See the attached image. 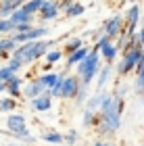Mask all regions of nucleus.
I'll use <instances>...</instances> for the list:
<instances>
[{
	"instance_id": "f257e3e1",
	"label": "nucleus",
	"mask_w": 144,
	"mask_h": 146,
	"mask_svg": "<svg viewBox=\"0 0 144 146\" xmlns=\"http://www.w3.org/2000/svg\"><path fill=\"white\" fill-rule=\"evenodd\" d=\"M121 111H123V100L121 98L107 94L100 111H98V123L94 125L98 136H107L109 138L121 127Z\"/></svg>"
},
{
	"instance_id": "f03ea898",
	"label": "nucleus",
	"mask_w": 144,
	"mask_h": 146,
	"mask_svg": "<svg viewBox=\"0 0 144 146\" xmlns=\"http://www.w3.org/2000/svg\"><path fill=\"white\" fill-rule=\"evenodd\" d=\"M75 73H77V77L82 79L84 86H90V84H92V79L100 73V52H94L92 50L80 65H77Z\"/></svg>"
},
{
	"instance_id": "7ed1b4c3",
	"label": "nucleus",
	"mask_w": 144,
	"mask_h": 146,
	"mask_svg": "<svg viewBox=\"0 0 144 146\" xmlns=\"http://www.w3.org/2000/svg\"><path fill=\"white\" fill-rule=\"evenodd\" d=\"M123 31H125V21H123L121 17H111L109 21L104 23V27H102V34L107 36L109 40L119 38Z\"/></svg>"
},
{
	"instance_id": "20e7f679",
	"label": "nucleus",
	"mask_w": 144,
	"mask_h": 146,
	"mask_svg": "<svg viewBox=\"0 0 144 146\" xmlns=\"http://www.w3.org/2000/svg\"><path fill=\"white\" fill-rule=\"evenodd\" d=\"M80 88H82V79L77 75H67L61 88V98H75Z\"/></svg>"
},
{
	"instance_id": "39448f33",
	"label": "nucleus",
	"mask_w": 144,
	"mask_h": 146,
	"mask_svg": "<svg viewBox=\"0 0 144 146\" xmlns=\"http://www.w3.org/2000/svg\"><path fill=\"white\" fill-rule=\"evenodd\" d=\"M46 34H48V29L40 25V27H34L29 31H25V34H13V38H15L19 44H25V42H38V40H44Z\"/></svg>"
},
{
	"instance_id": "423d86ee",
	"label": "nucleus",
	"mask_w": 144,
	"mask_h": 146,
	"mask_svg": "<svg viewBox=\"0 0 144 146\" xmlns=\"http://www.w3.org/2000/svg\"><path fill=\"white\" fill-rule=\"evenodd\" d=\"M6 127H9V131H13L15 136L27 131L25 117H23V115H17V113H9V117H6Z\"/></svg>"
},
{
	"instance_id": "0eeeda50",
	"label": "nucleus",
	"mask_w": 144,
	"mask_h": 146,
	"mask_svg": "<svg viewBox=\"0 0 144 146\" xmlns=\"http://www.w3.org/2000/svg\"><path fill=\"white\" fill-rule=\"evenodd\" d=\"M138 23H140V9H138V4H132L127 9V13H125V31L129 36L136 34Z\"/></svg>"
},
{
	"instance_id": "6e6552de",
	"label": "nucleus",
	"mask_w": 144,
	"mask_h": 146,
	"mask_svg": "<svg viewBox=\"0 0 144 146\" xmlns=\"http://www.w3.org/2000/svg\"><path fill=\"white\" fill-rule=\"evenodd\" d=\"M29 107L34 109V111H38V113H46V111L52 107V94H50V90H46L42 96H36V98H31Z\"/></svg>"
},
{
	"instance_id": "1a4fd4ad",
	"label": "nucleus",
	"mask_w": 144,
	"mask_h": 146,
	"mask_svg": "<svg viewBox=\"0 0 144 146\" xmlns=\"http://www.w3.org/2000/svg\"><path fill=\"white\" fill-rule=\"evenodd\" d=\"M27 0H0V19H9L15 11H19Z\"/></svg>"
},
{
	"instance_id": "9d476101",
	"label": "nucleus",
	"mask_w": 144,
	"mask_h": 146,
	"mask_svg": "<svg viewBox=\"0 0 144 146\" xmlns=\"http://www.w3.org/2000/svg\"><path fill=\"white\" fill-rule=\"evenodd\" d=\"M13 56L21 58V61H23L25 65L34 63V42H25V44H19V46H17V50L13 52Z\"/></svg>"
},
{
	"instance_id": "9b49d317",
	"label": "nucleus",
	"mask_w": 144,
	"mask_h": 146,
	"mask_svg": "<svg viewBox=\"0 0 144 146\" xmlns=\"http://www.w3.org/2000/svg\"><path fill=\"white\" fill-rule=\"evenodd\" d=\"M17 46H19V42L13 38V34L2 38V40H0V58H6V61H9L11 54L17 50Z\"/></svg>"
},
{
	"instance_id": "f8f14e48",
	"label": "nucleus",
	"mask_w": 144,
	"mask_h": 146,
	"mask_svg": "<svg viewBox=\"0 0 144 146\" xmlns=\"http://www.w3.org/2000/svg\"><path fill=\"white\" fill-rule=\"evenodd\" d=\"M46 90H48V88L40 82V79H34V82H29V84L23 88V94H25V98H29V100H31V98H36V96H42Z\"/></svg>"
},
{
	"instance_id": "ddd939ff",
	"label": "nucleus",
	"mask_w": 144,
	"mask_h": 146,
	"mask_svg": "<svg viewBox=\"0 0 144 146\" xmlns=\"http://www.w3.org/2000/svg\"><path fill=\"white\" fill-rule=\"evenodd\" d=\"M117 52H119V48H117V44H113L111 40H107V42L102 44V48H100V54H102L104 61H107V65H111V63L115 61Z\"/></svg>"
},
{
	"instance_id": "4468645a",
	"label": "nucleus",
	"mask_w": 144,
	"mask_h": 146,
	"mask_svg": "<svg viewBox=\"0 0 144 146\" xmlns=\"http://www.w3.org/2000/svg\"><path fill=\"white\" fill-rule=\"evenodd\" d=\"M58 11H61V6H58V2H46V6L38 13L40 15V19L42 21H50V19H56V15H58Z\"/></svg>"
},
{
	"instance_id": "2eb2a0df",
	"label": "nucleus",
	"mask_w": 144,
	"mask_h": 146,
	"mask_svg": "<svg viewBox=\"0 0 144 146\" xmlns=\"http://www.w3.org/2000/svg\"><path fill=\"white\" fill-rule=\"evenodd\" d=\"M52 44H54V42H50V40H38V42H34V61L46 56L50 52V46Z\"/></svg>"
},
{
	"instance_id": "dca6fc26",
	"label": "nucleus",
	"mask_w": 144,
	"mask_h": 146,
	"mask_svg": "<svg viewBox=\"0 0 144 146\" xmlns=\"http://www.w3.org/2000/svg\"><path fill=\"white\" fill-rule=\"evenodd\" d=\"M92 50H88L86 46H82L80 50H75V52H71V54H67V67H73V65H80L84 58H86L88 54Z\"/></svg>"
},
{
	"instance_id": "f3484780",
	"label": "nucleus",
	"mask_w": 144,
	"mask_h": 146,
	"mask_svg": "<svg viewBox=\"0 0 144 146\" xmlns=\"http://www.w3.org/2000/svg\"><path fill=\"white\" fill-rule=\"evenodd\" d=\"M21 86H23V82L17 75L13 77V79H9V82H6V92H9V96L19 98V96H21Z\"/></svg>"
},
{
	"instance_id": "a211bd4d",
	"label": "nucleus",
	"mask_w": 144,
	"mask_h": 146,
	"mask_svg": "<svg viewBox=\"0 0 144 146\" xmlns=\"http://www.w3.org/2000/svg\"><path fill=\"white\" fill-rule=\"evenodd\" d=\"M84 11H86V6H84L82 2H77V0H75V2H71V4L67 6V9H65V17H67V19L82 17V15H84Z\"/></svg>"
},
{
	"instance_id": "6ab92c4d",
	"label": "nucleus",
	"mask_w": 144,
	"mask_h": 146,
	"mask_svg": "<svg viewBox=\"0 0 144 146\" xmlns=\"http://www.w3.org/2000/svg\"><path fill=\"white\" fill-rule=\"evenodd\" d=\"M104 98H107V94H104V92H98V94H94L92 98H88L86 109H88V111L98 113V111H100V107H102V102H104Z\"/></svg>"
},
{
	"instance_id": "aec40b11",
	"label": "nucleus",
	"mask_w": 144,
	"mask_h": 146,
	"mask_svg": "<svg viewBox=\"0 0 144 146\" xmlns=\"http://www.w3.org/2000/svg\"><path fill=\"white\" fill-rule=\"evenodd\" d=\"M46 2H48V0H27L21 9H25L29 15H36V13H40L44 6H46Z\"/></svg>"
},
{
	"instance_id": "412c9836",
	"label": "nucleus",
	"mask_w": 144,
	"mask_h": 146,
	"mask_svg": "<svg viewBox=\"0 0 144 146\" xmlns=\"http://www.w3.org/2000/svg\"><path fill=\"white\" fill-rule=\"evenodd\" d=\"M11 19H13L17 25H19V23H31V21H34V15H29L25 9H19V11H15V13L11 15Z\"/></svg>"
},
{
	"instance_id": "4be33fe9",
	"label": "nucleus",
	"mask_w": 144,
	"mask_h": 146,
	"mask_svg": "<svg viewBox=\"0 0 144 146\" xmlns=\"http://www.w3.org/2000/svg\"><path fill=\"white\" fill-rule=\"evenodd\" d=\"M17 31V23L13 21V19L9 17V19H0V34H15Z\"/></svg>"
},
{
	"instance_id": "5701e85b",
	"label": "nucleus",
	"mask_w": 144,
	"mask_h": 146,
	"mask_svg": "<svg viewBox=\"0 0 144 146\" xmlns=\"http://www.w3.org/2000/svg\"><path fill=\"white\" fill-rule=\"evenodd\" d=\"M38 79H40V82L46 86L48 90H52V88L56 86V82H58V75H56V73H50V71H48V73H42Z\"/></svg>"
},
{
	"instance_id": "b1692460",
	"label": "nucleus",
	"mask_w": 144,
	"mask_h": 146,
	"mask_svg": "<svg viewBox=\"0 0 144 146\" xmlns=\"http://www.w3.org/2000/svg\"><path fill=\"white\" fill-rule=\"evenodd\" d=\"M84 46V42H82V38H71L69 42H67V46H65V54H71V52H75V50H80Z\"/></svg>"
},
{
	"instance_id": "393cba45",
	"label": "nucleus",
	"mask_w": 144,
	"mask_h": 146,
	"mask_svg": "<svg viewBox=\"0 0 144 146\" xmlns=\"http://www.w3.org/2000/svg\"><path fill=\"white\" fill-rule=\"evenodd\" d=\"M42 140H46V142H50V144H63V142H65V136L58 134V131H48V134L42 136Z\"/></svg>"
},
{
	"instance_id": "a878e982",
	"label": "nucleus",
	"mask_w": 144,
	"mask_h": 146,
	"mask_svg": "<svg viewBox=\"0 0 144 146\" xmlns=\"http://www.w3.org/2000/svg\"><path fill=\"white\" fill-rule=\"evenodd\" d=\"M15 107H17V98H13V96L4 98V100H0V113H11Z\"/></svg>"
},
{
	"instance_id": "bb28decb",
	"label": "nucleus",
	"mask_w": 144,
	"mask_h": 146,
	"mask_svg": "<svg viewBox=\"0 0 144 146\" xmlns=\"http://www.w3.org/2000/svg\"><path fill=\"white\" fill-rule=\"evenodd\" d=\"M109 75H111V65H107V67H102L100 69V73H98V86L96 88H104V84H107V79H109Z\"/></svg>"
},
{
	"instance_id": "cd10ccee",
	"label": "nucleus",
	"mask_w": 144,
	"mask_h": 146,
	"mask_svg": "<svg viewBox=\"0 0 144 146\" xmlns=\"http://www.w3.org/2000/svg\"><path fill=\"white\" fill-rule=\"evenodd\" d=\"M63 54H65V52L56 48V50H50V52H48V54L44 56V58H46V63L54 65V63H58V61H61V58H63Z\"/></svg>"
},
{
	"instance_id": "c85d7f7f",
	"label": "nucleus",
	"mask_w": 144,
	"mask_h": 146,
	"mask_svg": "<svg viewBox=\"0 0 144 146\" xmlns=\"http://www.w3.org/2000/svg\"><path fill=\"white\" fill-rule=\"evenodd\" d=\"M15 75H17V71H15V69H11L9 65H4V67L0 69V79H4V82H9V79H13Z\"/></svg>"
},
{
	"instance_id": "c756f323",
	"label": "nucleus",
	"mask_w": 144,
	"mask_h": 146,
	"mask_svg": "<svg viewBox=\"0 0 144 146\" xmlns=\"http://www.w3.org/2000/svg\"><path fill=\"white\" fill-rule=\"evenodd\" d=\"M6 65H9L11 69H15V71H19V69L25 67V63L21 61V58H17V56H13V54H11V58H9V63H6Z\"/></svg>"
},
{
	"instance_id": "7c9ffc66",
	"label": "nucleus",
	"mask_w": 144,
	"mask_h": 146,
	"mask_svg": "<svg viewBox=\"0 0 144 146\" xmlns=\"http://www.w3.org/2000/svg\"><path fill=\"white\" fill-rule=\"evenodd\" d=\"M86 96H88V86H84V84H82V88H80V92H77V96H75V102H77V104L88 102V100H86Z\"/></svg>"
},
{
	"instance_id": "2f4dec72",
	"label": "nucleus",
	"mask_w": 144,
	"mask_h": 146,
	"mask_svg": "<svg viewBox=\"0 0 144 146\" xmlns=\"http://www.w3.org/2000/svg\"><path fill=\"white\" fill-rule=\"evenodd\" d=\"M17 140H21V142H25V144H36V138L29 134V131H23V134H19V136H15Z\"/></svg>"
},
{
	"instance_id": "473e14b6",
	"label": "nucleus",
	"mask_w": 144,
	"mask_h": 146,
	"mask_svg": "<svg viewBox=\"0 0 144 146\" xmlns=\"http://www.w3.org/2000/svg\"><path fill=\"white\" fill-rule=\"evenodd\" d=\"M29 29H34V23H19L15 34H25V31H29Z\"/></svg>"
},
{
	"instance_id": "72a5a7b5",
	"label": "nucleus",
	"mask_w": 144,
	"mask_h": 146,
	"mask_svg": "<svg viewBox=\"0 0 144 146\" xmlns=\"http://www.w3.org/2000/svg\"><path fill=\"white\" fill-rule=\"evenodd\" d=\"M65 142H67V144H75V142H77V134H75V131L65 134Z\"/></svg>"
},
{
	"instance_id": "f704fd0d",
	"label": "nucleus",
	"mask_w": 144,
	"mask_h": 146,
	"mask_svg": "<svg viewBox=\"0 0 144 146\" xmlns=\"http://www.w3.org/2000/svg\"><path fill=\"white\" fill-rule=\"evenodd\" d=\"M138 40H140V44L144 46V25H142V29L138 31Z\"/></svg>"
},
{
	"instance_id": "c9c22d12",
	"label": "nucleus",
	"mask_w": 144,
	"mask_h": 146,
	"mask_svg": "<svg viewBox=\"0 0 144 146\" xmlns=\"http://www.w3.org/2000/svg\"><path fill=\"white\" fill-rule=\"evenodd\" d=\"M94 146H111V144H109V142H104V140H96Z\"/></svg>"
},
{
	"instance_id": "e433bc0d",
	"label": "nucleus",
	"mask_w": 144,
	"mask_h": 146,
	"mask_svg": "<svg viewBox=\"0 0 144 146\" xmlns=\"http://www.w3.org/2000/svg\"><path fill=\"white\" fill-rule=\"evenodd\" d=\"M2 90H6V82H4V79H0V92H2Z\"/></svg>"
},
{
	"instance_id": "4c0bfd02",
	"label": "nucleus",
	"mask_w": 144,
	"mask_h": 146,
	"mask_svg": "<svg viewBox=\"0 0 144 146\" xmlns=\"http://www.w3.org/2000/svg\"><path fill=\"white\" fill-rule=\"evenodd\" d=\"M127 2H132V4H136V2H142V0H127Z\"/></svg>"
},
{
	"instance_id": "58836bf2",
	"label": "nucleus",
	"mask_w": 144,
	"mask_h": 146,
	"mask_svg": "<svg viewBox=\"0 0 144 146\" xmlns=\"http://www.w3.org/2000/svg\"><path fill=\"white\" fill-rule=\"evenodd\" d=\"M142 146H144V144H142Z\"/></svg>"
}]
</instances>
